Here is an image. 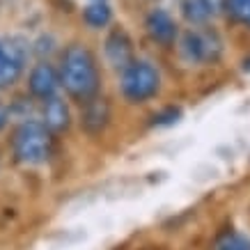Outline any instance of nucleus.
<instances>
[{"label": "nucleus", "mask_w": 250, "mask_h": 250, "mask_svg": "<svg viewBox=\"0 0 250 250\" xmlns=\"http://www.w3.org/2000/svg\"><path fill=\"white\" fill-rule=\"evenodd\" d=\"M145 28L149 37L161 46H172L177 39V23L166 9H152L145 19Z\"/></svg>", "instance_id": "39448f33"}, {"label": "nucleus", "mask_w": 250, "mask_h": 250, "mask_svg": "<svg viewBox=\"0 0 250 250\" xmlns=\"http://www.w3.org/2000/svg\"><path fill=\"white\" fill-rule=\"evenodd\" d=\"M60 83L69 92V97L76 101H90L99 92V69L94 62V55L85 46H69L62 58Z\"/></svg>", "instance_id": "f257e3e1"}, {"label": "nucleus", "mask_w": 250, "mask_h": 250, "mask_svg": "<svg viewBox=\"0 0 250 250\" xmlns=\"http://www.w3.org/2000/svg\"><path fill=\"white\" fill-rule=\"evenodd\" d=\"M182 58L186 62H213L218 60L220 51H223V44H220L218 35L213 32H186L182 37Z\"/></svg>", "instance_id": "20e7f679"}, {"label": "nucleus", "mask_w": 250, "mask_h": 250, "mask_svg": "<svg viewBox=\"0 0 250 250\" xmlns=\"http://www.w3.org/2000/svg\"><path fill=\"white\" fill-rule=\"evenodd\" d=\"M228 9L234 19L250 23V0H228Z\"/></svg>", "instance_id": "2eb2a0df"}, {"label": "nucleus", "mask_w": 250, "mask_h": 250, "mask_svg": "<svg viewBox=\"0 0 250 250\" xmlns=\"http://www.w3.org/2000/svg\"><path fill=\"white\" fill-rule=\"evenodd\" d=\"M243 69H246V71H250V58L246 62H243Z\"/></svg>", "instance_id": "a211bd4d"}, {"label": "nucleus", "mask_w": 250, "mask_h": 250, "mask_svg": "<svg viewBox=\"0 0 250 250\" xmlns=\"http://www.w3.org/2000/svg\"><path fill=\"white\" fill-rule=\"evenodd\" d=\"M122 94L131 104H143L147 99L156 97L161 87V76L156 67L149 62H131L122 74Z\"/></svg>", "instance_id": "7ed1b4c3"}, {"label": "nucleus", "mask_w": 250, "mask_h": 250, "mask_svg": "<svg viewBox=\"0 0 250 250\" xmlns=\"http://www.w3.org/2000/svg\"><path fill=\"white\" fill-rule=\"evenodd\" d=\"M228 5V0H207V7H209V14H218L220 9Z\"/></svg>", "instance_id": "dca6fc26"}, {"label": "nucleus", "mask_w": 250, "mask_h": 250, "mask_svg": "<svg viewBox=\"0 0 250 250\" xmlns=\"http://www.w3.org/2000/svg\"><path fill=\"white\" fill-rule=\"evenodd\" d=\"M83 21L90 28H106L108 23L113 21V12L104 0H94L92 5H87L83 12Z\"/></svg>", "instance_id": "9b49d317"}, {"label": "nucleus", "mask_w": 250, "mask_h": 250, "mask_svg": "<svg viewBox=\"0 0 250 250\" xmlns=\"http://www.w3.org/2000/svg\"><path fill=\"white\" fill-rule=\"evenodd\" d=\"M106 58L115 69H124L133 62V44L124 30H113L106 39Z\"/></svg>", "instance_id": "0eeeda50"}, {"label": "nucleus", "mask_w": 250, "mask_h": 250, "mask_svg": "<svg viewBox=\"0 0 250 250\" xmlns=\"http://www.w3.org/2000/svg\"><path fill=\"white\" fill-rule=\"evenodd\" d=\"M213 250H250V241L239 232H225L218 236Z\"/></svg>", "instance_id": "ddd939ff"}, {"label": "nucleus", "mask_w": 250, "mask_h": 250, "mask_svg": "<svg viewBox=\"0 0 250 250\" xmlns=\"http://www.w3.org/2000/svg\"><path fill=\"white\" fill-rule=\"evenodd\" d=\"M28 87H30V94L37 99H48L53 97L58 87H60V76L48 62H39L37 67L30 71V78H28Z\"/></svg>", "instance_id": "423d86ee"}, {"label": "nucleus", "mask_w": 250, "mask_h": 250, "mask_svg": "<svg viewBox=\"0 0 250 250\" xmlns=\"http://www.w3.org/2000/svg\"><path fill=\"white\" fill-rule=\"evenodd\" d=\"M12 149L16 161L23 166H44L53 152L51 131L37 120L21 122L12 138Z\"/></svg>", "instance_id": "f03ea898"}, {"label": "nucleus", "mask_w": 250, "mask_h": 250, "mask_svg": "<svg viewBox=\"0 0 250 250\" xmlns=\"http://www.w3.org/2000/svg\"><path fill=\"white\" fill-rule=\"evenodd\" d=\"M23 71V62H19L16 58L5 51V44L0 42V87H7V85L16 83L19 76Z\"/></svg>", "instance_id": "9d476101"}, {"label": "nucleus", "mask_w": 250, "mask_h": 250, "mask_svg": "<svg viewBox=\"0 0 250 250\" xmlns=\"http://www.w3.org/2000/svg\"><path fill=\"white\" fill-rule=\"evenodd\" d=\"M179 120H182V108L167 106L152 117V126H156V129H167V126H174Z\"/></svg>", "instance_id": "4468645a"}, {"label": "nucleus", "mask_w": 250, "mask_h": 250, "mask_svg": "<svg viewBox=\"0 0 250 250\" xmlns=\"http://www.w3.org/2000/svg\"><path fill=\"white\" fill-rule=\"evenodd\" d=\"M179 7L182 14L188 23H205L209 19V7H207V0H179Z\"/></svg>", "instance_id": "f8f14e48"}, {"label": "nucleus", "mask_w": 250, "mask_h": 250, "mask_svg": "<svg viewBox=\"0 0 250 250\" xmlns=\"http://www.w3.org/2000/svg\"><path fill=\"white\" fill-rule=\"evenodd\" d=\"M108 120H110V108L104 99H90L85 101V110H83V129L87 133H101V131L108 126Z\"/></svg>", "instance_id": "1a4fd4ad"}, {"label": "nucleus", "mask_w": 250, "mask_h": 250, "mask_svg": "<svg viewBox=\"0 0 250 250\" xmlns=\"http://www.w3.org/2000/svg\"><path fill=\"white\" fill-rule=\"evenodd\" d=\"M7 120H9V108L5 104H0V131L7 126Z\"/></svg>", "instance_id": "f3484780"}, {"label": "nucleus", "mask_w": 250, "mask_h": 250, "mask_svg": "<svg viewBox=\"0 0 250 250\" xmlns=\"http://www.w3.org/2000/svg\"><path fill=\"white\" fill-rule=\"evenodd\" d=\"M42 124H44L51 133H62V131L69 129L71 115H69L67 104H64L60 97L53 94V97L44 99V122H42Z\"/></svg>", "instance_id": "6e6552de"}]
</instances>
